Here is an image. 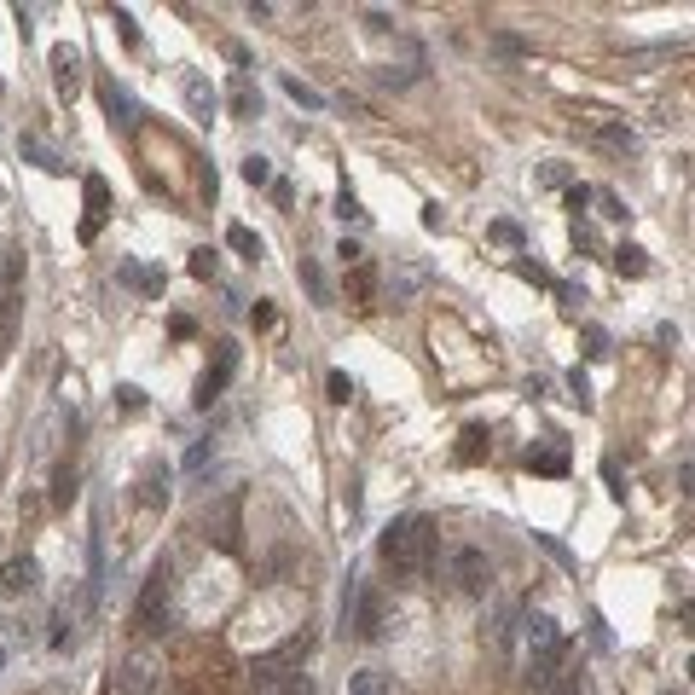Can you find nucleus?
I'll list each match as a JSON object with an SVG mask.
<instances>
[{
  "mask_svg": "<svg viewBox=\"0 0 695 695\" xmlns=\"http://www.w3.org/2000/svg\"><path fill=\"white\" fill-rule=\"evenodd\" d=\"M0 667H6V649H0Z\"/></svg>",
  "mask_w": 695,
  "mask_h": 695,
  "instance_id": "obj_42",
  "label": "nucleus"
},
{
  "mask_svg": "<svg viewBox=\"0 0 695 695\" xmlns=\"http://www.w3.org/2000/svg\"><path fill=\"white\" fill-rule=\"evenodd\" d=\"M238 174H244V186H267V180H273V163H267V157H255V151H250Z\"/></svg>",
  "mask_w": 695,
  "mask_h": 695,
  "instance_id": "obj_26",
  "label": "nucleus"
},
{
  "mask_svg": "<svg viewBox=\"0 0 695 695\" xmlns=\"http://www.w3.org/2000/svg\"><path fill=\"white\" fill-rule=\"evenodd\" d=\"M168 493H174V487H168V464H151V470H145V493H139V499H145V510L168 504Z\"/></svg>",
  "mask_w": 695,
  "mask_h": 695,
  "instance_id": "obj_18",
  "label": "nucleus"
},
{
  "mask_svg": "<svg viewBox=\"0 0 695 695\" xmlns=\"http://www.w3.org/2000/svg\"><path fill=\"white\" fill-rule=\"evenodd\" d=\"M134 620H139V632H168V620H174V562H168V556L145 574V585H139Z\"/></svg>",
  "mask_w": 695,
  "mask_h": 695,
  "instance_id": "obj_3",
  "label": "nucleus"
},
{
  "mask_svg": "<svg viewBox=\"0 0 695 695\" xmlns=\"http://www.w3.org/2000/svg\"><path fill=\"white\" fill-rule=\"evenodd\" d=\"M383 568L394 580H417L429 562H435V522L429 516H400L389 533H383Z\"/></svg>",
  "mask_w": 695,
  "mask_h": 695,
  "instance_id": "obj_1",
  "label": "nucleus"
},
{
  "mask_svg": "<svg viewBox=\"0 0 695 695\" xmlns=\"http://www.w3.org/2000/svg\"><path fill=\"white\" fill-rule=\"evenodd\" d=\"M342 632L354 638H383V591L348 574V591H342Z\"/></svg>",
  "mask_w": 695,
  "mask_h": 695,
  "instance_id": "obj_4",
  "label": "nucleus"
},
{
  "mask_svg": "<svg viewBox=\"0 0 695 695\" xmlns=\"http://www.w3.org/2000/svg\"><path fill=\"white\" fill-rule=\"evenodd\" d=\"M417 290H423V267H406L400 278H389V296H394V307H400V302H412Z\"/></svg>",
  "mask_w": 695,
  "mask_h": 695,
  "instance_id": "obj_24",
  "label": "nucleus"
},
{
  "mask_svg": "<svg viewBox=\"0 0 695 695\" xmlns=\"http://www.w3.org/2000/svg\"><path fill=\"white\" fill-rule=\"evenodd\" d=\"M348 695H394V684H389V672L360 667L354 678H348Z\"/></svg>",
  "mask_w": 695,
  "mask_h": 695,
  "instance_id": "obj_15",
  "label": "nucleus"
},
{
  "mask_svg": "<svg viewBox=\"0 0 695 695\" xmlns=\"http://www.w3.org/2000/svg\"><path fill=\"white\" fill-rule=\"evenodd\" d=\"M99 99H105V116H111V128L134 134V128H139V105H134V93H128L122 82H99Z\"/></svg>",
  "mask_w": 695,
  "mask_h": 695,
  "instance_id": "obj_7",
  "label": "nucleus"
},
{
  "mask_svg": "<svg viewBox=\"0 0 695 695\" xmlns=\"http://www.w3.org/2000/svg\"><path fill=\"white\" fill-rule=\"evenodd\" d=\"M522 626H528V684L545 690L551 672L568 661V638H562V626H556L551 614H528Z\"/></svg>",
  "mask_w": 695,
  "mask_h": 695,
  "instance_id": "obj_2",
  "label": "nucleus"
},
{
  "mask_svg": "<svg viewBox=\"0 0 695 695\" xmlns=\"http://www.w3.org/2000/svg\"><path fill=\"white\" fill-rule=\"evenodd\" d=\"M203 464H209V441H197L192 452H186V470H203Z\"/></svg>",
  "mask_w": 695,
  "mask_h": 695,
  "instance_id": "obj_38",
  "label": "nucleus"
},
{
  "mask_svg": "<svg viewBox=\"0 0 695 695\" xmlns=\"http://www.w3.org/2000/svg\"><path fill=\"white\" fill-rule=\"evenodd\" d=\"M76 499V470H58V481H53V504H70Z\"/></svg>",
  "mask_w": 695,
  "mask_h": 695,
  "instance_id": "obj_32",
  "label": "nucleus"
},
{
  "mask_svg": "<svg viewBox=\"0 0 695 695\" xmlns=\"http://www.w3.org/2000/svg\"><path fill=\"white\" fill-rule=\"evenodd\" d=\"M232 371H238V354H232V348H221L215 371H203V383H197V406H215V400H221V389L232 383Z\"/></svg>",
  "mask_w": 695,
  "mask_h": 695,
  "instance_id": "obj_11",
  "label": "nucleus"
},
{
  "mask_svg": "<svg viewBox=\"0 0 695 695\" xmlns=\"http://www.w3.org/2000/svg\"><path fill=\"white\" fill-rule=\"evenodd\" d=\"M585 203H591V186H568V209H574V215H580Z\"/></svg>",
  "mask_w": 695,
  "mask_h": 695,
  "instance_id": "obj_40",
  "label": "nucleus"
},
{
  "mask_svg": "<svg viewBox=\"0 0 695 695\" xmlns=\"http://www.w3.org/2000/svg\"><path fill=\"white\" fill-rule=\"evenodd\" d=\"M226 105H232V116H244V122H250V116H261V93H255L250 76H238V82H232Z\"/></svg>",
  "mask_w": 695,
  "mask_h": 695,
  "instance_id": "obj_14",
  "label": "nucleus"
},
{
  "mask_svg": "<svg viewBox=\"0 0 695 695\" xmlns=\"http://www.w3.org/2000/svg\"><path fill=\"white\" fill-rule=\"evenodd\" d=\"M539 186H556V192H568L574 180H568V168H562V163H545V168H539Z\"/></svg>",
  "mask_w": 695,
  "mask_h": 695,
  "instance_id": "obj_31",
  "label": "nucleus"
},
{
  "mask_svg": "<svg viewBox=\"0 0 695 695\" xmlns=\"http://www.w3.org/2000/svg\"><path fill=\"white\" fill-rule=\"evenodd\" d=\"M545 695H585V672L574 667V661H562V667L551 672V684H545Z\"/></svg>",
  "mask_w": 695,
  "mask_h": 695,
  "instance_id": "obj_16",
  "label": "nucleus"
},
{
  "mask_svg": "<svg viewBox=\"0 0 695 695\" xmlns=\"http://www.w3.org/2000/svg\"><path fill=\"white\" fill-rule=\"evenodd\" d=\"M591 197L603 203V215H609V221H626V203H620V197H614V192H591Z\"/></svg>",
  "mask_w": 695,
  "mask_h": 695,
  "instance_id": "obj_33",
  "label": "nucleus"
},
{
  "mask_svg": "<svg viewBox=\"0 0 695 695\" xmlns=\"http://www.w3.org/2000/svg\"><path fill=\"white\" fill-rule=\"evenodd\" d=\"M284 93H290L302 111H325V93H319V87H307L302 76H284Z\"/></svg>",
  "mask_w": 695,
  "mask_h": 695,
  "instance_id": "obj_22",
  "label": "nucleus"
},
{
  "mask_svg": "<svg viewBox=\"0 0 695 695\" xmlns=\"http://www.w3.org/2000/svg\"><path fill=\"white\" fill-rule=\"evenodd\" d=\"M614 273L620 278H643L649 273V255H643L638 244H620V250H614Z\"/></svg>",
  "mask_w": 695,
  "mask_h": 695,
  "instance_id": "obj_21",
  "label": "nucleus"
},
{
  "mask_svg": "<svg viewBox=\"0 0 695 695\" xmlns=\"http://www.w3.org/2000/svg\"><path fill=\"white\" fill-rule=\"evenodd\" d=\"M452 580H458L464 597H487V585H493V562H487V551H475V545L452 551Z\"/></svg>",
  "mask_w": 695,
  "mask_h": 695,
  "instance_id": "obj_5",
  "label": "nucleus"
},
{
  "mask_svg": "<svg viewBox=\"0 0 695 695\" xmlns=\"http://www.w3.org/2000/svg\"><path fill=\"white\" fill-rule=\"evenodd\" d=\"M325 394H331L336 406H348V400H354V377H348V371H331V377H325Z\"/></svg>",
  "mask_w": 695,
  "mask_h": 695,
  "instance_id": "obj_28",
  "label": "nucleus"
},
{
  "mask_svg": "<svg viewBox=\"0 0 695 695\" xmlns=\"http://www.w3.org/2000/svg\"><path fill=\"white\" fill-rule=\"evenodd\" d=\"M585 354H591V360H603V354H609V336L597 331V325L585 331Z\"/></svg>",
  "mask_w": 695,
  "mask_h": 695,
  "instance_id": "obj_34",
  "label": "nucleus"
},
{
  "mask_svg": "<svg viewBox=\"0 0 695 695\" xmlns=\"http://www.w3.org/2000/svg\"><path fill=\"white\" fill-rule=\"evenodd\" d=\"M481 452H487V429H481V423H470V429H464V446H458V458H464V464H475Z\"/></svg>",
  "mask_w": 695,
  "mask_h": 695,
  "instance_id": "obj_27",
  "label": "nucleus"
},
{
  "mask_svg": "<svg viewBox=\"0 0 695 695\" xmlns=\"http://www.w3.org/2000/svg\"><path fill=\"white\" fill-rule=\"evenodd\" d=\"M41 585V568H35V556H12L6 568H0V597L12 603V597H29Z\"/></svg>",
  "mask_w": 695,
  "mask_h": 695,
  "instance_id": "obj_9",
  "label": "nucleus"
},
{
  "mask_svg": "<svg viewBox=\"0 0 695 695\" xmlns=\"http://www.w3.org/2000/svg\"><path fill=\"white\" fill-rule=\"evenodd\" d=\"M336 215H342V221H365V209H360V197L348 192V186H342V192H336Z\"/></svg>",
  "mask_w": 695,
  "mask_h": 695,
  "instance_id": "obj_30",
  "label": "nucleus"
},
{
  "mask_svg": "<svg viewBox=\"0 0 695 695\" xmlns=\"http://www.w3.org/2000/svg\"><path fill=\"white\" fill-rule=\"evenodd\" d=\"M336 255H342L348 267H360V261H365V250H360V244H354V238H342V244H336Z\"/></svg>",
  "mask_w": 695,
  "mask_h": 695,
  "instance_id": "obj_37",
  "label": "nucleus"
},
{
  "mask_svg": "<svg viewBox=\"0 0 695 695\" xmlns=\"http://www.w3.org/2000/svg\"><path fill=\"white\" fill-rule=\"evenodd\" d=\"M568 389H574L580 406H591V383H585V371H568Z\"/></svg>",
  "mask_w": 695,
  "mask_h": 695,
  "instance_id": "obj_35",
  "label": "nucleus"
},
{
  "mask_svg": "<svg viewBox=\"0 0 695 695\" xmlns=\"http://www.w3.org/2000/svg\"><path fill=\"white\" fill-rule=\"evenodd\" d=\"M528 464H533V470H545V475H556V470H562V452H545V458H528Z\"/></svg>",
  "mask_w": 695,
  "mask_h": 695,
  "instance_id": "obj_39",
  "label": "nucleus"
},
{
  "mask_svg": "<svg viewBox=\"0 0 695 695\" xmlns=\"http://www.w3.org/2000/svg\"><path fill=\"white\" fill-rule=\"evenodd\" d=\"M122 284H134L145 296H163V273H151V267H139V261H122Z\"/></svg>",
  "mask_w": 695,
  "mask_h": 695,
  "instance_id": "obj_19",
  "label": "nucleus"
},
{
  "mask_svg": "<svg viewBox=\"0 0 695 695\" xmlns=\"http://www.w3.org/2000/svg\"><path fill=\"white\" fill-rule=\"evenodd\" d=\"M18 151H24V163H35L41 174H64V163H58V157H53V151H47V145H41L35 134L18 139Z\"/></svg>",
  "mask_w": 695,
  "mask_h": 695,
  "instance_id": "obj_17",
  "label": "nucleus"
},
{
  "mask_svg": "<svg viewBox=\"0 0 695 695\" xmlns=\"http://www.w3.org/2000/svg\"><path fill=\"white\" fill-rule=\"evenodd\" d=\"M296 278H302V290L319 307H331V284H325V273H319V261H313V255H302V261H296Z\"/></svg>",
  "mask_w": 695,
  "mask_h": 695,
  "instance_id": "obj_13",
  "label": "nucleus"
},
{
  "mask_svg": "<svg viewBox=\"0 0 695 695\" xmlns=\"http://www.w3.org/2000/svg\"><path fill=\"white\" fill-rule=\"evenodd\" d=\"M192 273L197 278H215V250H197L192 255Z\"/></svg>",
  "mask_w": 695,
  "mask_h": 695,
  "instance_id": "obj_36",
  "label": "nucleus"
},
{
  "mask_svg": "<svg viewBox=\"0 0 695 695\" xmlns=\"http://www.w3.org/2000/svg\"><path fill=\"white\" fill-rule=\"evenodd\" d=\"M105 197H111V192H105V180L93 174V180H87V226H82L87 238H93V232H99V221H105Z\"/></svg>",
  "mask_w": 695,
  "mask_h": 695,
  "instance_id": "obj_20",
  "label": "nucleus"
},
{
  "mask_svg": "<svg viewBox=\"0 0 695 695\" xmlns=\"http://www.w3.org/2000/svg\"><path fill=\"white\" fill-rule=\"evenodd\" d=\"M53 82H58V99H76V87H82V53L70 41L53 47Z\"/></svg>",
  "mask_w": 695,
  "mask_h": 695,
  "instance_id": "obj_10",
  "label": "nucleus"
},
{
  "mask_svg": "<svg viewBox=\"0 0 695 695\" xmlns=\"http://www.w3.org/2000/svg\"><path fill=\"white\" fill-rule=\"evenodd\" d=\"M585 128H591V134L603 139L609 151H620V157H638V134H632L626 122H614L609 111H591V116H585Z\"/></svg>",
  "mask_w": 695,
  "mask_h": 695,
  "instance_id": "obj_8",
  "label": "nucleus"
},
{
  "mask_svg": "<svg viewBox=\"0 0 695 695\" xmlns=\"http://www.w3.org/2000/svg\"><path fill=\"white\" fill-rule=\"evenodd\" d=\"M116 690H122V695H157V690H163V672H157V661L139 649V655H128V661H122V672H116Z\"/></svg>",
  "mask_w": 695,
  "mask_h": 695,
  "instance_id": "obj_6",
  "label": "nucleus"
},
{
  "mask_svg": "<svg viewBox=\"0 0 695 695\" xmlns=\"http://www.w3.org/2000/svg\"><path fill=\"white\" fill-rule=\"evenodd\" d=\"M487 232H493V244H504V250H522V226L516 221H493Z\"/></svg>",
  "mask_w": 695,
  "mask_h": 695,
  "instance_id": "obj_29",
  "label": "nucleus"
},
{
  "mask_svg": "<svg viewBox=\"0 0 695 695\" xmlns=\"http://www.w3.org/2000/svg\"><path fill=\"white\" fill-rule=\"evenodd\" d=\"M180 87H186V111H192L203 128H209V122H215V87L203 82L197 70H186V76H180Z\"/></svg>",
  "mask_w": 695,
  "mask_h": 695,
  "instance_id": "obj_12",
  "label": "nucleus"
},
{
  "mask_svg": "<svg viewBox=\"0 0 695 695\" xmlns=\"http://www.w3.org/2000/svg\"><path fill=\"white\" fill-rule=\"evenodd\" d=\"M111 24H116V35H122V47H139V24H134L128 6H111Z\"/></svg>",
  "mask_w": 695,
  "mask_h": 695,
  "instance_id": "obj_25",
  "label": "nucleus"
},
{
  "mask_svg": "<svg viewBox=\"0 0 695 695\" xmlns=\"http://www.w3.org/2000/svg\"><path fill=\"white\" fill-rule=\"evenodd\" d=\"M591 643H597V649H609V626H603V614H591Z\"/></svg>",
  "mask_w": 695,
  "mask_h": 695,
  "instance_id": "obj_41",
  "label": "nucleus"
},
{
  "mask_svg": "<svg viewBox=\"0 0 695 695\" xmlns=\"http://www.w3.org/2000/svg\"><path fill=\"white\" fill-rule=\"evenodd\" d=\"M226 244H232V250L244 255V261H261V238H255L250 226H238V221H232V226H226Z\"/></svg>",
  "mask_w": 695,
  "mask_h": 695,
  "instance_id": "obj_23",
  "label": "nucleus"
}]
</instances>
